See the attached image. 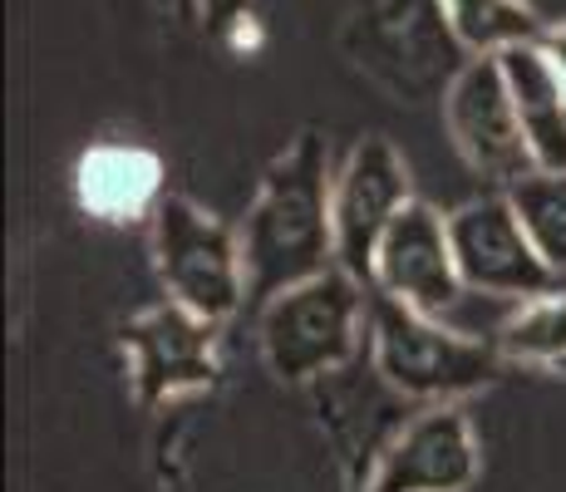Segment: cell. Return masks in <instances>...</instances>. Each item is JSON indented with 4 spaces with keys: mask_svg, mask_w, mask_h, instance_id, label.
Instances as JSON below:
<instances>
[{
    "mask_svg": "<svg viewBox=\"0 0 566 492\" xmlns=\"http://www.w3.org/2000/svg\"><path fill=\"white\" fill-rule=\"evenodd\" d=\"M473 478H478L473 423L453 404H429L379 453L375 478H369L365 492H468Z\"/></svg>",
    "mask_w": 566,
    "mask_h": 492,
    "instance_id": "9",
    "label": "cell"
},
{
    "mask_svg": "<svg viewBox=\"0 0 566 492\" xmlns=\"http://www.w3.org/2000/svg\"><path fill=\"white\" fill-rule=\"evenodd\" d=\"M413 202L409 192V168L399 158V148L389 138L369 134L350 148V158L340 163L331 188V222H335V266H345L355 281L369 286V266L375 251L385 242V232L395 227V217Z\"/></svg>",
    "mask_w": 566,
    "mask_h": 492,
    "instance_id": "7",
    "label": "cell"
},
{
    "mask_svg": "<svg viewBox=\"0 0 566 492\" xmlns=\"http://www.w3.org/2000/svg\"><path fill=\"white\" fill-rule=\"evenodd\" d=\"M493 345L513 365H566V276L532 301L507 305Z\"/></svg>",
    "mask_w": 566,
    "mask_h": 492,
    "instance_id": "13",
    "label": "cell"
},
{
    "mask_svg": "<svg viewBox=\"0 0 566 492\" xmlns=\"http://www.w3.org/2000/svg\"><path fill=\"white\" fill-rule=\"evenodd\" d=\"M331 188V153L315 134H301L271 163L252 217L242 227V266L252 305H271L281 291L335 266Z\"/></svg>",
    "mask_w": 566,
    "mask_h": 492,
    "instance_id": "1",
    "label": "cell"
},
{
    "mask_svg": "<svg viewBox=\"0 0 566 492\" xmlns=\"http://www.w3.org/2000/svg\"><path fill=\"white\" fill-rule=\"evenodd\" d=\"M542 50L552 54V64H557V74L566 80V25H562V30H547V35H542Z\"/></svg>",
    "mask_w": 566,
    "mask_h": 492,
    "instance_id": "16",
    "label": "cell"
},
{
    "mask_svg": "<svg viewBox=\"0 0 566 492\" xmlns=\"http://www.w3.org/2000/svg\"><path fill=\"white\" fill-rule=\"evenodd\" d=\"M497 64H503L507 94L517 104L522 134H527L537 168L566 172V80L557 74L552 54L542 50V40H527V45L497 54Z\"/></svg>",
    "mask_w": 566,
    "mask_h": 492,
    "instance_id": "11",
    "label": "cell"
},
{
    "mask_svg": "<svg viewBox=\"0 0 566 492\" xmlns=\"http://www.w3.org/2000/svg\"><path fill=\"white\" fill-rule=\"evenodd\" d=\"M369 291L389 295V301L409 305L419 315H433V321L459 311L468 286L459 276V257H453L449 217H439L429 202L413 197L375 251Z\"/></svg>",
    "mask_w": 566,
    "mask_h": 492,
    "instance_id": "8",
    "label": "cell"
},
{
    "mask_svg": "<svg viewBox=\"0 0 566 492\" xmlns=\"http://www.w3.org/2000/svg\"><path fill=\"white\" fill-rule=\"evenodd\" d=\"M158 158L144 148H124V144H104L90 148L80 158V207L104 222H128V217H144L163 202L158 197Z\"/></svg>",
    "mask_w": 566,
    "mask_h": 492,
    "instance_id": "12",
    "label": "cell"
},
{
    "mask_svg": "<svg viewBox=\"0 0 566 492\" xmlns=\"http://www.w3.org/2000/svg\"><path fill=\"white\" fill-rule=\"evenodd\" d=\"M365 331L369 301L345 266L321 271V276L281 291L271 305H261V355H266L271 375L286 385H306L315 375L340 369Z\"/></svg>",
    "mask_w": 566,
    "mask_h": 492,
    "instance_id": "2",
    "label": "cell"
},
{
    "mask_svg": "<svg viewBox=\"0 0 566 492\" xmlns=\"http://www.w3.org/2000/svg\"><path fill=\"white\" fill-rule=\"evenodd\" d=\"M443 124H449V138L463 153V163L493 188L507 192L527 172H537V158L527 148V134H522V118L513 94H507L497 54H478L449 80Z\"/></svg>",
    "mask_w": 566,
    "mask_h": 492,
    "instance_id": "5",
    "label": "cell"
},
{
    "mask_svg": "<svg viewBox=\"0 0 566 492\" xmlns=\"http://www.w3.org/2000/svg\"><path fill=\"white\" fill-rule=\"evenodd\" d=\"M439 6H443V15H449L453 40L468 45L473 54H503L513 45H527V40L547 35L522 0H439Z\"/></svg>",
    "mask_w": 566,
    "mask_h": 492,
    "instance_id": "14",
    "label": "cell"
},
{
    "mask_svg": "<svg viewBox=\"0 0 566 492\" xmlns=\"http://www.w3.org/2000/svg\"><path fill=\"white\" fill-rule=\"evenodd\" d=\"M449 237H453V257H459V276L473 295H488V301H532V295L557 286V271L542 261V251L532 247L527 227L513 212L507 192L478 197V202H463L459 212L449 217Z\"/></svg>",
    "mask_w": 566,
    "mask_h": 492,
    "instance_id": "6",
    "label": "cell"
},
{
    "mask_svg": "<svg viewBox=\"0 0 566 492\" xmlns=\"http://www.w3.org/2000/svg\"><path fill=\"white\" fill-rule=\"evenodd\" d=\"M124 345L134 355V379L144 399H172L182 389H198L212 379V345L217 321L182 311L178 301L138 315L124 325Z\"/></svg>",
    "mask_w": 566,
    "mask_h": 492,
    "instance_id": "10",
    "label": "cell"
},
{
    "mask_svg": "<svg viewBox=\"0 0 566 492\" xmlns=\"http://www.w3.org/2000/svg\"><path fill=\"white\" fill-rule=\"evenodd\" d=\"M507 202L522 217V227H527L532 247L542 251V261L557 276H566V172H547V168L527 172L522 182L507 188Z\"/></svg>",
    "mask_w": 566,
    "mask_h": 492,
    "instance_id": "15",
    "label": "cell"
},
{
    "mask_svg": "<svg viewBox=\"0 0 566 492\" xmlns=\"http://www.w3.org/2000/svg\"><path fill=\"white\" fill-rule=\"evenodd\" d=\"M154 257L168 295L202 321L222 325L247 301L242 232L222 227L188 197H163L154 207Z\"/></svg>",
    "mask_w": 566,
    "mask_h": 492,
    "instance_id": "4",
    "label": "cell"
},
{
    "mask_svg": "<svg viewBox=\"0 0 566 492\" xmlns=\"http://www.w3.org/2000/svg\"><path fill=\"white\" fill-rule=\"evenodd\" d=\"M369 335H375V365L399 394L429 404H449L493 379L497 345L483 335L453 331V325L419 315L389 295L369 291Z\"/></svg>",
    "mask_w": 566,
    "mask_h": 492,
    "instance_id": "3",
    "label": "cell"
}]
</instances>
